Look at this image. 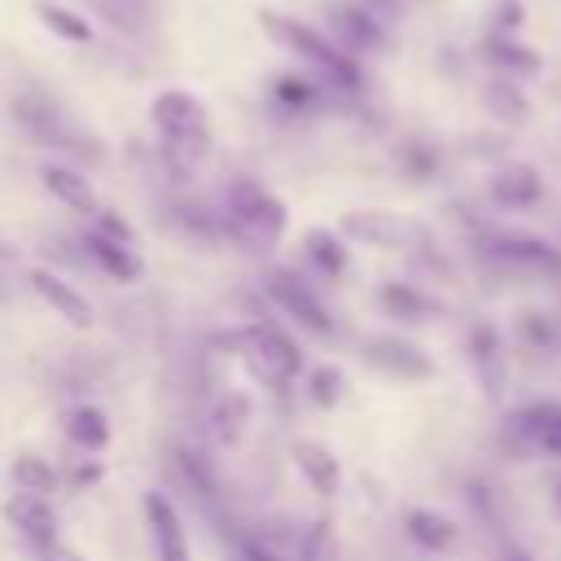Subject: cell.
Segmentation results:
<instances>
[{
  "mask_svg": "<svg viewBox=\"0 0 561 561\" xmlns=\"http://www.w3.org/2000/svg\"><path fill=\"white\" fill-rule=\"evenodd\" d=\"M272 92H276L280 105H298V110L316 101V83H311V79H298V75H280Z\"/></svg>",
  "mask_w": 561,
  "mask_h": 561,
  "instance_id": "29",
  "label": "cell"
},
{
  "mask_svg": "<svg viewBox=\"0 0 561 561\" xmlns=\"http://www.w3.org/2000/svg\"><path fill=\"white\" fill-rule=\"evenodd\" d=\"M469 359H473V373H478L482 390L495 399L504 377H508V355H504V342H500V333L491 324H478L469 333Z\"/></svg>",
  "mask_w": 561,
  "mask_h": 561,
  "instance_id": "16",
  "label": "cell"
},
{
  "mask_svg": "<svg viewBox=\"0 0 561 561\" xmlns=\"http://www.w3.org/2000/svg\"><path fill=\"white\" fill-rule=\"evenodd\" d=\"M245 416H250V399L245 394L219 399V408H215V434H219V443H237L241 430H245Z\"/></svg>",
  "mask_w": 561,
  "mask_h": 561,
  "instance_id": "26",
  "label": "cell"
},
{
  "mask_svg": "<svg viewBox=\"0 0 561 561\" xmlns=\"http://www.w3.org/2000/svg\"><path fill=\"white\" fill-rule=\"evenodd\" d=\"M149 118L158 127V136L167 140L171 153H180L184 162H202L206 149H210V118H206V105L184 92V88H167L153 96L149 105Z\"/></svg>",
  "mask_w": 561,
  "mask_h": 561,
  "instance_id": "2",
  "label": "cell"
},
{
  "mask_svg": "<svg viewBox=\"0 0 561 561\" xmlns=\"http://www.w3.org/2000/svg\"><path fill=\"white\" fill-rule=\"evenodd\" d=\"M381 307L394 311V316H408V320H425V311H430V302L412 285H399V280L381 285Z\"/></svg>",
  "mask_w": 561,
  "mask_h": 561,
  "instance_id": "27",
  "label": "cell"
},
{
  "mask_svg": "<svg viewBox=\"0 0 561 561\" xmlns=\"http://www.w3.org/2000/svg\"><path fill=\"white\" fill-rule=\"evenodd\" d=\"M175 460H180L184 482H188L197 495H215V491H219V478H215V465H210L206 451H197V447H180Z\"/></svg>",
  "mask_w": 561,
  "mask_h": 561,
  "instance_id": "25",
  "label": "cell"
},
{
  "mask_svg": "<svg viewBox=\"0 0 561 561\" xmlns=\"http://www.w3.org/2000/svg\"><path fill=\"white\" fill-rule=\"evenodd\" d=\"M504 434L513 438V447L522 451H543L552 460H561V399H543L530 408H517L504 425Z\"/></svg>",
  "mask_w": 561,
  "mask_h": 561,
  "instance_id": "6",
  "label": "cell"
},
{
  "mask_svg": "<svg viewBox=\"0 0 561 561\" xmlns=\"http://www.w3.org/2000/svg\"><path fill=\"white\" fill-rule=\"evenodd\" d=\"M337 394H342V373L337 368H316L311 373V399L320 408H329V403H337Z\"/></svg>",
  "mask_w": 561,
  "mask_h": 561,
  "instance_id": "30",
  "label": "cell"
},
{
  "mask_svg": "<svg viewBox=\"0 0 561 561\" xmlns=\"http://www.w3.org/2000/svg\"><path fill=\"white\" fill-rule=\"evenodd\" d=\"M39 180H44V188H48L61 206H70V210H79V215H96V210H101V206H96V193H92V184H88L83 171L66 167V162H48V167L39 171Z\"/></svg>",
  "mask_w": 561,
  "mask_h": 561,
  "instance_id": "18",
  "label": "cell"
},
{
  "mask_svg": "<svg viewBox=\"0 0 561 561\" xmlns=\"http://www.w3.org/2000/svg\"><path fill=\"white\" fill-rule=\"evenodd\" d=\"M552 504H557V513H561V478H557V486H552Z\"/></svg>",
  "mask_w": 561,
  "mask_h": 561,
  "instance_id": "33",
  "label": "cell"
},
{
  "mask_svg": "<svg viewBox=\"0 0 561 561\" xmlns=\"http://www.w3.org/2000/svg\"><path fill=\"white\" fill-rule=\"evenodd\" d=\"M9 478H13V491H26V495H44V500H48V495L57 491V469H53L44 456H35V451L13 456Z\"/></svg>",
  "mask_w": 561,
  "mask_h": 561,
  "instance_id": "23",
  "label": "cell"
},
{
  "mask_svg": "<svg viewBox=\"0 0 561 561\" xmlns=\"http://www.w3.org/2000/svg\"><path fill=\"white\" fill-rule=\"evenodd\" d=\"M491 197H495V206L526 210V206H535V202L543 197V180H539L535 167H526V162H508L504 171H495V180H491Z\"/></svg>",
  "mask_w": 561,
  "mask_h": 561,
  "instance_id": "17",
  "label": "cell"
},
{
  "mask_svg": "<svg viewBox=\"0 0 561 561\" xmlns=\"http://www.w3.org/2000/svg\"><path fill=\"white\" fill-rule=\"evenodd\" d=\"M35 13H39V22H44L57 39H66V44H88V39H92V22H88L83 13H75V9H66V4L39 0Z\"/></svg>",
  "mask_w": 561,
  "mask_h": 561,
  "instance_id": "24",
  "label": "cell"
},
{
  "mask_svg": "<svg viewBox=\"0 0 561 561\" xmlns=\"http://www.w3.org/2000/svg\"><path fill=\"white\" fill-rule=\"evenodd\" d=\"M66 438H70L79 451H88V456L105 451V443H110V421H105V412H101L96 403H75V408L66 412Z\"/></svg>",
  "mask_w": 561,
  "mask_h": 561,
  "instance_id": "20",
  "label": "cell"
},
{
  "mask_svg": "<svg viewBox=\"0 0 561 561\" xmlns=\"http://www.w3.org/2000/svg\"><path fill=\"white\" fill-rule=\"evenodd\" d=\"M228 346H237V355H245L250 359V368L263 377V381H276V386H285V381H294L298 373H302V346L280 329V324H245V329H237V333H228L224 337Z\"/></svg>",
  "mask_w": 561,
  "mask_h": 561,
  "instance_id": "4",
  "label": "cell"
},
{
  "mask_svg": "<svg viewBox=\"0 0 561 561\" xmlns=\"http://www.w3.org/2000/svg\"><path fill=\"white\" fill-rule=\"evenodd\" d=\"M31 289L44 298V307H53V316H61L70 329H92V302L66 280V276H57V272H48V267H35L31 272Z\"/></svg>",
  "mask_w": 561,
  "mask_h": 561,
  "instance_id": "14",
  "label": "cell"
},
{
  "mask_svg": "<svg viewBox=\"0 0 561 561\" xmlns=\"http://www.w3.org/2000/svg\"><path fill=\"white\" fill-rule=\"evenodd\" d=\"M4 522L26 539V548H31V552H39V548H48L53 539H61L57 508H53V500H44V495L13 491V495L4 500Z\"/></svg>",
  "mask_w": 561,
  "mask_h": 561,
  "instance_id": "9",
  "label": "cell"
},
{
  "mask_svg": "<svg viewBox=\"0 0 561 561\" xmlns=\"http://www.w3.org/2000/svg\"><path fill=\"white\" fill-rule=\"evenodd\" d=\"M500 263L508 267H522V272H535V276H561V250L539 241V237H522V232H500L491 245H486Z\"/></svg>",
  "mask_w": 561,
  "mask_h": 561,
  "instance_id": "12",
  "label": "cell"
},
{
  "mask_svg": "<svg viewBox=\"0 0 561 561\" xmlns=\"http://www.w3.org/2000/svg\"><path fill=\"white\" fill-rule=\"evenodd\" d=\"M298 561H333V535H329L324 517L298 539Z\"/></svg>",
  "mask_w": 561,
  "mask_h": 561,
  "instance_id": "28",
  "label": "cell"
},
{
  "mask_svg": "<svg viewBox=\"0 0 561 561\" xmlns=\"http://www.w3.org/2000/svg\"><path fill=\"white\" fill-rule=\"evenodd\" d=\"M329 22L337 31V48H346L351 57L359 48H381L386 44V18L373 13L364 0H346V4H333L329 9Z\"/></svg>",
  "mask_w": 561,
  "mask_h": 561,
  "instance_id": "10",
  "label": "cell"
},
{
  "mask_svg": "<svg viewBox=\"0 0 561 561\" xmlns=\"http://www.w3.org/2000/svg\"><path fill=\"white\" fill-rule=\"evenodd\" d=\"M403 530H408V539H412L416 548H425V552H447V548L456 543V535H460V526H456L447 513H438V508H408Z\"/></svg>",
  "mask_w": 561,
  "mask_h": 561,
  "instance_id": "19",
  "label": "cell"
},
{
  "mask_svg": "<svg viewBox=\"0 0 561 561\" xmlns=\"http://www.w3.org/2000/svg\"><path fill=\"white\" fill-rule=\"evenodd\" d=\"M289 460H294V469L302 473V482H307L316 495H337V491H342V465H337V456H333L324 443L298 438V443L289 447Z\"/></svg>",
  "mask_w": 561,
  "mask_h": 561,
  "instance_id": "15",
  "label": "cell"
},
{
  "mask_svg": "<svg viewBox=\"0 0 561 561\" xmlns=\"http://www.w3.org/2000/svg\"><path fill=\"white\" fill-rule=\"evenodd\" d=\"M88 4L114 31H127V35H145L153 26V0H88Z\"/></svg>",
  "mask_w": 561,
  "mask_h": 561,
  "instance_id": "22",
  "label": "cell"
},
{
  "mask_svg": "<svg viewBox=\"0 0 561 561\" xmlns=\"http://www.w3.org/2000/svg\"><path fill=\"white\" fill-rule=\"evenodd\" d=\"M83 254H88V263H92L96 272H105V276L118 280V285H136L140 272H145L136 245L114 241V237H105V232H96V228L83 232Z\"/></svg>",
  "mask_w": 561,
  "mask_h": 561,
  "instance_id": "13",
  "label": "cell"
},
{
  "mask_svg": "<svg viewBox=\"0 0 561 561\" xmlns=\"http://www.w3.org/2000/svg\"><path fill=\"white\" fill-rule=\"evenodd\" d=\"M224 215H228V228L254 245H276L285 237V202L276 193H267L259 180H232L228 184V197H224Z\"/></svg>",
  "mask_w": 561,
  "mask_h": 561,
  "instance_id": "3",
  "label": "cell"
},
{
  "mask_svg": "<svg viewBox=\"0 0 561 561\" xmlns=\"http://www.w3.org/2000/svg\"><path fill=\"white\" fill-rule=\"evenodd\" d=\"M364 359H368L377 373L399 377V381H425V377L434 373L430 355H425L421 346L403 342V337H373V342H364Z\"/></svg>",
  "mask_w": 561,
  "mask_h": 561,
  "instance_id": "11",
  "label": "cell"
},
{
  "mask_svg": "<svg viewBox=\"0 0 561 561\" xmlns=\"http://www.w3.org/2000/svg\"><path fill=\"white\" fill-rule=\"evenodd\" d=\"M263 289H267V298H272L298 329H307V333H316V337H329V333H333V316L324 311V302L316 298V289H311L298 272L272 267V272L263 276Z\"/></svg>",
  "mask_w": 561,
  "mask_h": 561,
  "instance_id": "5",
  "label": "cell"
},
{
  "mask_svg": "<svg viewBox=\"0 0 561 561\" xmlns=\"http://www.w3.org/2000/svg\"><path fill=\"white\" fill-rule=\"evenodd\" d=\"M35 557H39V561H83L66 539H53V543H48V548H39Z\"/></svg>",
  "mask_w": 561,
  "mask_h": 561,
  "instance_id": "31",
  "label": "cell"
},
{
  "mask_svg": "<svg viewBox=\"0 0 561 561\" xmlns=\"http://www.w3.org/2000/svg\"><path fill=\"white\" fill-rule=\"evenodd\" d=\"M500 561H530V557H526L522 548H504V552H500Z\"/></svg>",
  "mask_w": 561,
  "mask_h": 561,
  "instance_id": "32",
  "label": "cell"
},
{
  "mask_svg": "<svg viewBox=\"0 0 561 561\" xmlns=\"http://www.w3.org/2000/svg\"><path fill=\"white\" fill-rule=\"evenodd\" d=\"M145 526H149L153 561H193L184 522H180V513H175L167 491H145Z\"/></svg>",
  "mask_w": 561,
  "mask_h": 561,
  "instance_id": "8",
  "label": "cell"
},
{
  "mask_svg": "<svg viewBox=\"0 0 561 561\" xmlns=\"http://www.w3.org/2000/svg\"><path fill=\"white\" fill-rule=\"evenodd\" d=\"M259 22H263V31L280 44V48H289V53H298L311 70H320L333 88H346V92H355L359 88V66H355V57L346 53V48H337V39H329L324 31H316V26H307V22H298V18H285V13H259Z\"/></svg>",
  "mask_w": 561,
  "mask_h": 561,
  "instance_id": "1",
  "label": "cell"
},
{
  "mask_svg": "<svg viewBox=\"0 0 561 561\" xmlns=\"http://www.w3.org/2000/svg\"><path fill=\"white\" fill-rule=\"evenodd\" d=\"M342 237L368 241V245H386V250H403V245H425V228L408 215H390V210H355L342 219Z\"/></svg>",
  "mask_w": 561,
  "mask_h": 561,
  "instance_id": "7",
  "label": "cell"
},
{
  "mask_svg": "<svg viewBox=\"0 0 561 561\" xmlns=\"http://www.w3.org/2000/svg\"><path fill=\"white\" fill-rule=\"evenodd\" d=\"M302 254L320 276H342L346 272V245H342V237L333 228H311L302 237Z\"/></svg>",
  "mask_w": 561,
  "mask_h": 561,
  "instance_id": "21",
  "label": "cell"
}]
</instances>
